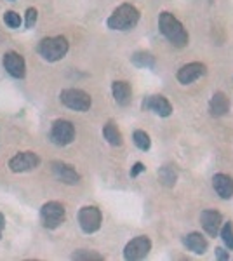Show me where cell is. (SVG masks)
<instances>
[{
    "label": "cell",
    "mask_w": 233,
    "mask_h": 261,
    "mask_svg": "<svg viewBox=\"0 0 233 261\" xmlns=\"http://www.w3.org/2000/svg\"><path fill=\"white\" fill-rule=\"evenodd\" d=\"M159 28H160V33H162L174 47L183 49L188 45V40H190L188 32H186L183 23H181L174 14H171V12H162V14L159 16Z\"/></svg>",
    "instance_id": "obj_1"
},
{
    "label": "cell",
    "mask_w": 233,
    "mask_h": 261,
    "mask_svg": "<svg viewBox=\"0 0 233 261\" xmlns=\"http://www.w3.org/2000/svg\"><path fill=\"white\" fill-rule=\"evenodd\" d=\"M139 11L133 4H122L118 6L115 11L112 12V16L108 18L107 24L110 30H117V32H129L133 28H136V24L139 23Z\"/></svg>",
    "instance_id": "obj_2"
},
{
    "label": "cell",
    "mask_w": 233,
    "mask_h": 261,
    "mask_svg": "<svg viewBox=\"0 0 233 261\" xmlns=\"http://www.w3.org/2000/svg\"><path fill=\"white\" fill-rule=\"evenodd\" d=\"M70 44L65 37H47V39H42L39 47V54L49 63H56L61 61L63 58L68 54Z\"/></svg>",
    "instance_id": "obj_3"
},
{
    "label": "cell",
    "mask_w": 233,
    "mask_h": 261,
    "mask_svg": "<svg viewBox=\"0 0 233 261\" xmlns=\"http://www.w3.org/2000/svg\"><path fill=\"white\" fill-rule=\"evenodd\" d=\"M66 220V209L59 202H47L42 205L40 209V221L44 225V228L47 230H56L65 223Z\"/></svg>",
    "instance_id": "obj_4"
},
{
    "label": "cell",
    "mask_w": 233,
    "mask_h": 261,
    "mask_svg": "<svg viewBox=\"0 0 233 261\" xmlns=\"http://www.w3.org/2000/svg\"><path fill=\"white\" fill-rule=\"evenodd\" d=\"M59 101L65 105L66 108L75 112H89L92 107V99L86 91L82 89H65L59 94Z\"/></svg>",
    "instance_id": "obj_5"
},
{
    "label": "cell",
    "mask_w": 233,
    "mask_h": 261,
    "mask_svg": "<svg viewBox=\"0 0 233 261\" xmlns=\"http://www.w3.org/2000/svg\"><path fill=\"white\" fill-rule=\"evenodd\" d=\"M75 125L70 120L59 119L53 122V127H50V141L58 146H66L75 140Z\"/></svg>",
    "instance_id": "obj_6"
},
{
    "label": "cell",
    "mask_w": 233,
    "mask_h": 261,
    "mask_svg": "<svg viewBox=\"0 0 233 261\" xmlns=\"http://www.w3.org/2000/svg\"><path fill=\"white\" fill-rule=\"evenodd\" d=\"M103 214L96 205H86L79 211V225L84 233H96L101 228Z\"/></svg>",
    "instance_id": "obj_7"
},
{
    "label": "cell",
    "mask_w": 233,
    "mask_h": 261,
    "mask_svg": "<svg viewBox=\"0 0 233 261\" xmlns=\"http://www.w3.org/2000/svg\"><path fill=\"white\" fill-rule=\"evenodd\" d=\"M150 251H151V241L146 235H139V237H134L131 242H127L124 249V258L127 261H139L146 258Z\"/></svg>",
    "instance_id": "obj_8"
},
{
    "label": "cell",
    "mask_w": 233,
    "mask_h": 261,
    "mask_svg": "<svg viewBox=\"0 0 233 261\" xmlns=\"http://www.w3.org/2000/svg\"><path fill=\"white\" fill-rule=\"evenodd\" d=\"M40 166V157L35 151H19L9 161V169L12 172H28Z\"/></svg>",
    "instance_id": "obj_9"
},
{
    "label": "cell",
    "mask_w": 233,
    "mask_h": 261,
    "mask_svg": "<svg viewBox=\"0 0 233 261\" xmlns=\"http://www.w3.org/2000/svg\"><path fill=\"white\" fill-rule=\"evenodd\" d=\"M141 107H143V110L153 112L159 117H171L172 115V105L169 103V99L164 98L162 94L148 96V98L143 99Z\"/></svg>",
    "instance_id": "obj_10"
},
{
    "label": "cell",
    "mask_w": 233,
    "mask_h": 261,
    "mask_svg": "<svg viewBox=\"0 0 233 261\" xmlns=\"http://www.w3.org/2000/svg\"><path fill=\"white\" fill-rule=\"evenodd\" d=\"M4 68L7 70V73L14 79H23L27 75V63L24 58L16 50H9L4 54Z\"/></svg>",
    "instance_id": "obj_11"
},
{
    "label": "cell",
    "mask_w": 233,
    "mask_h": 261,
    "mask_svg": "<svg viewBox=\"0 0 233 261\" xmlns=\"http://www.w3.org/2000/svg\"><path fill=\"white\" fill-rule=\"evenodd\" d=\"M50 171H53L54 178L65 185H77L80 181V174L75 171L73 166H70V164L54 161V162H50Z\"/></svg>",
    "instance_id": "obj_12"
},
{
    "label": "cell",
    "mask_w": 233,
    "mask_h": 261,
    "mask_svg": "<svg viewBox=\"0 0 233 261\" xmlns=\"http://www.w3.org/2000/svg\"><path fill=\"white\" fill-rule=\"evenodd\" d=\"M205 65L204 63H188V65L181 66L179 70H177V81H179L183 86H188V84H193L195 81H198L200 77H204L205 75Z\"/></svg>",
    "instance_id": "obj_13"
},
{
    "label": "cell",
    "mask_w": 233,
    "mask_h": 261,
    "mask_svg": "<svg viewBox=\"0 0 233 261\" xmlns=\"http://www.w3.org/2000/svg\"><path fill=\"white\" fill-rule=\"evenodd\" d=\"M200 223L209 237H218L223 225V216L214 209H205V211L200 213Z\"/></svg>",
    "instance_id": "obj_14"
},
{
    "label": "cell",
    "mask_w": 233,
    "mask_h": 261,
    "mask_svg": "<svg viewBox=\"0 0 233 261\" xmlns=\"http://www.w3.org/2000/svg\"><path fill=\"white\" fill-rule=\"evenodd\" d=\"M112 92L113 99L118 107H129L131 101H133V89L125 81H115L112 84Z\"/></svg>",
    "instance_id": "obj_15"
},
{
    "label": "cell",
    "mask_w": 233,
    "mask_h": 261,
    "mask_svg": "<svg viewBox=\"0 0 233 261\" xmlns=\"http://www.w3.org/2000/svg\"><path fill=\"white\" fill-rule=\"evenodd\" d=\"M213 188H214V192L224 200H228V199H231V197H233V179L228 174H223V172L214 174Z\"/></svg>",
    "instance_id": "obj_16"
},
{
    "label": "cell",
    "mask_w": 233,
    "mask_h": 261,
    "mask_svg": "<svg viewBox=\"0 0 233 261\" xmlns=\"http://www.w3.org/2000/svg\"><path fill=\"white\" fill-rule=\"evenodd\" d=\"M209 112L213 117H224L230 112V99L224 92H214L209 101Z\"/></svg>",
    "instance_id": "obj_17"
},
{
    "label": "cell",
    "mask_w": 233,
    "mask_h": 261,
    "mask_svg": "<svg viewBox=\"0 0 233 261\" xmlns=\"http://www.w3.org/2000/svg\"><path fill=\"white\" fill-rule=\"evenodd\" d=\"M183 244L186 246V249L192 251L193 254H204L207 251V247H209V244L204 239V235H200L198 231H192V233H188L186 237L183 239Z\"/></svg>",
    "instance_id": "obj_18"
},
{
    "label": "cell",
    "mask_w": 233,
    "mask_h": 261,
    "mask_svg": "<svg viewBox=\"0 0 233 261\" xmlns=\"http://www.w3.org/2000/svg\"><path fill=\"white\" fill-rule=\"evenodd\" d=\"M131 63L138 68H153L155 66V56L148 50H138L131 56Z\"/></svg>",
    "instance_id": "obj_19"
},
{
    "label": "cell",
    "mask_w": 233,
    "mask_h": 261,
    "mask_svg": "<svg viewBox=\"0 0 233 261\" xmlns=\"http://www.w3.org/2000/svg\"><path fill=\"white\" fill-rule=\"evenodd\" d=\"M103 136L112 146H122V143H124V140H122V133L118 130V127L113 124V122H108V124L103 127Z\"/></svg>",
    "instance_id": "obj_20"
},
{
    "label": "cell",
    "mask_w": 233,
    "mask_h": 261,
    "mask_svg": "<svg viewBox=\"0 0 233 261\" xmlns=\"http://www.w3.org/2000/svg\"><path fill=\"white\" fill-rule=\"evenodd\" d=\"M159 181L164 187H174L177 181V171L174 166H164L159 169Z\"/></svg>",
    "instance_id": "obj_21"
},
{
    "label": "cell",
    "mask_w": 233,
    "mask_h": 261,
    "mask_svg": "<svg viewBox=\"0 0 233 261\" xmlns=\"http://www.w3.org/2000/svg\"><path fill=\"white\" fill-rule=\"evenodd\" d=\"M71 259H75V261H103L105 256L99 254V252H96V251L79 249L71 254Z\"/></svg>",
    "instance_id": "obj_22"
},
{
    "label": "cell",
    "mask_w": 233,
    "mask_h": 261,
    "mask_svg": "<svg viewBox=\"0 0 233 261\" xmlns=\"http://www.w3.org/2000/svg\"><path fill=\"white\" fill-rule=\"evenodd\" d=\"M133 141H134V145L143 151L150 150V146H151V140H150V136H148V133H145V130H141V129L134 130Z\"/></svg>",
    "instance_id": "obj_23"
},
{
    "label": "cell",
    "mask_w": 233,
    "mask_h": 261,
    "mask_svg": "<svg viewBox=\"0 0 233 261\" xmlns=\"http://www.w3.org/2000/svg\"><path fill=\"white\" fill-rule=\"evenodd\" d=\"M219 235H221L224 246L228 247V249L233 251V223L228 221V223H223L221 225V230H219Z\"/></svg>",
    "instance_id": "obj_24"
},
{
    "label": "cell",
    "mask_w": 233,
    "mask_h": 261,
    "mask_svg": "<svg viewBox=\"0 0 233 261\" xmlns=\"http://www.w3.org/2000/svg\"><path fill=\"white\" fill-rule=\"evenodd\" d=\"M4 23H6L9 28H12V30H16V28H19V27H21V18H19L18 12L7 11L6 14H4Z\"/></svg>",
    "instance_id": "obj_25"
},
{
    "label": "cell",
    "mask_w": 233,
    "mask_h": 261,
    "mask_svg": "<svg viewBox=\"0 0 233 261\" xmlns=\"http://www.w3.org/2000/svg\"><path fill=\"white\" fill-rule=\"evenodd\" d=\"M37 9H33V7H30L27 11V21H24V24H27V28H33L37 23Z\"/></svg>",
    "instance_id": "obj_26"
},
{
    "label": "cell",
    "mask_w": 233,
    "mask_h": 261,
    "mask_svg": "<svg viewBox=\"0 0 233 261\" xmlns=\"http://www.w3.org/2000/svg\"><path fill=\"white\" fill-rule=\"evenodd\" d=\"M145 169H146L145 164H143V162H136L133 166V169H131V178H138L141 172H145Z\"/></svg>",
    "instance_id": "obj_27"
},
{
    "label": "cell",
    "mask_w": 233,
    "mask_h": 261,
    "mask_svg": "<svg viewBox=\"0 0 233 261\" xmlns=\"http://www.w3.org/2000/svg\"><path fill=\"white\" fill-rule=\"evenodd\" d=\"M216 258L219 261H228L230 259V254H228V251L223 249V247H216Z\"/></svg>",
    "instance_id": "obj_28"
},
{
    "label": "cell",
    "mask_w": 233,
    "mask_h": 261,
    "mask_svg": "<svg viewBox=\"0 0 233 261\" xmlns=\"http://www.w3.org/2000/svg\"><path fill=\"white\" fill-rule=\"evenodd\" d=\"M4 228H6V218L0 213V239H2V235H4Z\"/></svg>",
    "instance_id": "obj_29"
}]
</instances>
